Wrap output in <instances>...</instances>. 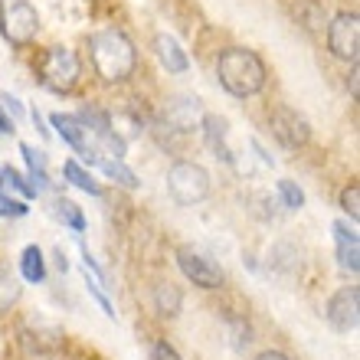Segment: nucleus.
<instances>
[{
	"label": "nucleus",
	"instance_id": "1",
	"mask_svg": "<svg viewBox=\"0 0 360 360\" xmlns=\"http://www.w3.org/2000/svg\"><path fill=\"white\" fill-rule=\"evenodd\" d=\"M89 59H92L95 76L102 82H112V86L128 82L138 69V49L128 39V33L118 27L95 30L89 37Z\"/></svg>",
	"mask_w": 360,
	"mask_h": 360
},
{
	"label": "nucleus",
	"instance_id": "29",
	"mask_svg": "<svg viewBox=\"0 0 360 360\" xmlns=\"http://www.w3.org/2000/svg\"><path fill=\"white\" fill-rule=\"evenodd\" d=\"M0 105H4V112L10 115V122H13V124L23 118V105H20V98H13V95H4V98H0Z\"/></svg>",
	"mask_w": 360,
	"mask_h": 360
},
{
	"label": "nucleus",
	"instance_id": "8",
	"mask_svg": "<svg viewBox=\"0 0 360 360\" xmlns=\"http://www.w3.org/2000/svg\"><path fill=\"white\" fill-rule=\"evenodd\" d=\"M177 269L184 272L187 282H193L197 288H207V292L223 285V269H219L210 256L197 252L193 246H180L177 249Z\"/></svg>",
	"mask_w": 360,
	"mask_h": 360
},
{
	"label": "nucleus",
	"instance_id": "20",
	"mask_svg": "<svg viewBox=\"0 0 360 360\" xmlns=\"http://www.w3.org/2000/svg\"><path fill=\"white\" fill-rule=\"evenodd\" d=\"M95 167H102L105 177L115 180V184H122L124 190H138V187H141V180H138V174H134L124 161H98Z\"/></svg>",
	"mask_w": 360,
	"mask_h": 360
},
{
	"label": "nucleus",
	"instance_id": "3",
	"mask_svg": "<svg viewBox=\"0 0 360 360\" xmlns=\"http://www.w3.org/2000/svg\"><path fill=\"white\" fill-rule=\"evenodd\" d=\"M82 76V63L72 46H53L39 63V82L53 95H69Z\"/></svg>",
	"mask_w": 360,
	"mask_h": 360
},
{
	"label": "nucleus",
	"instance_id": "26",
	"mask_svg": "<svg viewBox=\"0 0 360 360\" xmlns=\"http://www.w3.org/2000/svg\"><path fill=\"white\" fill-rule=\"evenodd\" d=\"M229 334H233V347L243 351L252 341V328L246 324V318H229Z\"/></svg>",
	"mask_w": 360,
	"mask_h": 360
},
{
	"label": "nucleus",
	"instance_id": "18",
	"mask_svg": "<svg viewBox=\"0 0 360 360\" xmlns=\"http://www.w3.org/2000/svg\"><path fill=\"white\" fill-rule=\"evenodd\" d=\"M53 217H56L63 226L72 229V233H86V213H82V207H79L76 200L56 197L53 200Z\"/></svg>",
	"mask_w": 360,
	"mask_h": 360
},
{
	"label": "nucleus",
	"instance_id": "23",
	"mask_svg": "<svg viewBox=\"0 0 360 360\" xmlns=\"http://www.w3.org/2000/svg\"><path fill=\"white\" fill-rule=\"evenodd\" d=\"M0 171H4V184H10V187L17 190V193H20V200H33V197H39V193H37V187L30 184V177H27V174H20L17 167H0Z\"/></svg>",
	"mask_w": 360,
	"mask_h": 360
},
{
	"label": "nucleus",
	"instance_id": "14",
	"mask_svg": "<svg viewBox=\"0 0 360 360\" xmlns=\"http://www.w3.org/2000/svg\"><path fill=\"white\" fill-rule=\"evenodd\" d=\"M184 308V292L174 282H158L154 285V311L161 318H177Z\"/></svg>",
	"mask_w": 360,
	"mask_h": 360
},
{
	"label": "nucleus",
	"instance_id": "28",
	"mask_svg": "<svg viewBox=\"0 0 360 360\" xmlns=\"http://www.w3.org/2000/svg\"><path fill=\"white\" fill-rule=\"evenodd\" d=\"M148 360H180V354L167 341H154L151 351H148Z\"/></svg>",
	"mask_w": 360,
	"mask_h": 360
},
{
	"label": "nucleus",
	"instance_id": "30",
	"mask_svg": "<svg viewBox=\"0 0 360 360\" xmlns=\"http://www.w3.org/2000/svg\"><path fill=\"white\" fill-rule=\"evenodd\" d=\"M17 131V124L10 122V115L4 112V105H0V134H13Z\"/></svg>",
	"mask_w": 360,
	"mask_h": 360
},
{
	"label": "nucleus",
	"instance_id": "13",
	"mask_svg": "<svg viewBox=\"0 0 360 360\" xmlns=\"http://www.w3.org/2000/svg\"><path fill=\"white\" fill-rule=\"evenodd\" d=\"M154 53H158V59H161V66L171 72V76H184L190 69V56L184 53V46H180L174 37H167V33H161V37H154Z\"/></svg>",
	"mask_w": 360,
	"mask_h": 360
},
{
	"label": "nucleus",
	"instance_id": "12",
	"mask_svg": "<svg viewBox=\"0 0 360 360\" xmlns=\"http://www.w3.org/2000/svg\"><path fill=\"white\" fill-rule=\"evenodd\" d=\"M200 131H203V141L210 144V151L217 154V158H223L226 164H236V158H233V151H229L226 144V118H219V115H203V122H200Z\"/></svg>",
	"mask_w": 360,
	"mask_h": 360
},
{
	"label": "nucleus",
	"instance_id": "15",
	"mask_svg": "<svg viewBox=\"0 0 360 360\" xmlns=\"http://www.w3.org/2000/svg\"><path fill=\"white\" fill-rule=\"evenodd\" d=\"M20 154H23V161H27V177L30 184L37 187V193H43V190H49V174H46V154L37 151L33 144H20Z\"/></svg>",
	"mask_w": 360,
	"mask_h": 360
},
{
	"label": "nucleus",
	"instance_id": "7",
	"mask_svg": "<svg viewBox=\"0 0 360 360\" xmlns=\"http://www.w3.org/2000/svg\"><path fill=\"white\" fill-rule=\"evenodd\" d=\"M328 49H331L338 59L344 63H357L360 53V17L357 13H338V17L328 23Z\"/></svg>",
	"mask_w": 360,
	"mask_h": 360
},
{
	"label": "nucleus",
	"instance_id": "10",
	"mask_svg": "<svg viewBox=\"0 0 360 360\" xmlns=\"http://www.w3.org/2000/svg\"><path fill=\"white\" fill-rule=\"evenodd\" d=\"M200 122H203V108H200V98H171L167 108H164V128L177 134L187 131H200Z\"/></svg>",
	"mask_w": 360,
	"mask_h": 360
},
{
	"label": "nucleus",
	"instance_id": "31",
	"mask_svg": "<svg viewBox=\"0 0 360 360\" xmlns=\"http://www.w3.org/2000/svg\"><path fill=\"white\" fill-rule=\"evenodd\" d=\"M252 360H292L288 354H282V351H262L259 357H252Z\"/></svg>",
	"mask_w": 360,
	"mask_h": 360
},
{
	"label": "nucleus",
	"instance_id": "6",
	"mask_svg": "<svg viewBox=\"0 0 360 360\" xmlns=\"http://www.w3.org/2000/svg\"><path fill=\"white\" fill-rule=\"evenodd\" d=\"M269 128H272L275 141L288 148V151H298L304 144L311 141V124L304 118L302 112H295L288 105H275L272 112H269Z\"/></svg>",
	"mask_w": 360,
	"mask_h": 360
},
{
	"label": "nucleus",
	"instance_id": "24",
	"mask_svg": "<svg viewBox=\"0 0 360 360\" xmlns=\"http://www.w3.org/2000/svg\"><path fill=\"white\" fill-rule=\"evenodd\" d=\"M27 213H30L27 200L7 197V193L0 190V217H4V219H20V217H27Z\"/></svg>",
	"mask_w": 360,
	"mask_h": 360
},
{
	"label": "nucleus",
	"instance_id": "21",
	"mask_svg": "<svg viewBox=\"0 0 360 360\" xmlns=\"http://www.w3.org/2000/svg\"><path fill=\"white\" fill-rule=\"evenodd\" d=\"M269 266L285 275L295 272V269H298V252H295L288 243H278V246H272V252H269Z\"/></svg>",
	"mask_w": 360,
	"mask_h": 360
},
{
	"label": "nucleus",
	"instance_id": "4",
	"mask_svg": "<svg viewBox=\"0 0 360 360\" xmlns=\"http://www.w3.org/2000/svg\"><path fill=\"white\" fill-rule=\"evenodd\" d=\"M167 190L177 207H197L210 197V171L197 161H177L167 171Z\"/></svg>",
	"mask_w": 360,
	"mask_h": 360
},
{
	"label": "nucleus",
	"instance_id": "5",
	"mask_svg": "<svg viewBox=\"0 0 360 360\" xmlns=\"http://www.w3.org/2000/svg\"><path fill=\"white\" fill-rule=\"evenodd\" d=\"M39 33V13L30 0H0V37L10 46H30Z\"/></svg>",
	"mask_w": 360,
	"mask_h": 360
},
{
	"label": "nucleus",
	"instance_id": "19",
	"mask_svg": "<svg viewBox=\"0 0 360 360\" xmlns=\"http://www.w3.org/2000/svg\"><path fill=\"white\" fill-rule=\"evenodd\" d=\"M20 295H23V285H20V275L10 272L4 262H0V314L10 311L13 304L20 302Z\"/></svg>",
	"mask_w": 360,
	"mask_h": 360
},
{
	"label": "nucleus",
	"instance_id": "16",
	"mask_svg": "<svg viewBox=\"0 0 360 360\" xmlns=\"http://www.w3.org/2000/svg\"><path fill=\"white\" fill-rule=\"evenodd\" d=\"M20 278L30 285H43L46 282V259L39 246H27L20 256Z\"/></svg>",
	"mask_w": 360,
	"mask_h": 360
},
{
	"label": "nucleus",
	"instance_id": "27",
	"mask_svg": "<svg viewBox=\"0 0 360 360\" xmlns=\"http://www.w3.org/2000/svg\"><path fill=\"white\" fill-rule=\"evenodd\" d=\"M86 285H89V295H92L95 302L102 304V311L108 314V318H115V304L108 302V295H105V288H102V282H98V278H95V275H89L86 272Z\"/></svg>",
	"mask_w": 360,
	"mask_h": 360
},
{
	"label": "nucleus",
	"instance_id": "2",
	"mask_svg": "<svg viewBox=\"0 0 360 360\" xmlns=\"http://www.w3.org/2000/svg\"><path fill=\"white\" fill-rule=\"evenodd\" d=\"M217 79L233 98H252L266 89L269 69L259 53L246 46H229L217 56Z\"/></svg>",
	"mask_w": 360,
	"mask_h": 360
},
{
	"label": "nucleus",
	"instance_id": "9",
	"mask_svg": "<svg viewBox=\"0 0 360 360\" xmlns=\"http://www.w3.org/2000/svg\"><path fill=\"white\" fill-rule=\"evenodd\" d=\"M360 292L357 285H344L338 292L328 298V308H324V318L331 324L338 334H351L357 331V321H360Z\"/></svg>",
	"mask_w": 360,
	"mask_h": 360
},
{
	"label": "nucleus",
	"instance_id": "11",
	"mask_svg": "<svg viewBox=\"0 0 360 360\" xmlns=\"http://www.w3.org/2000/svg\"><path fill=\"white\" fill-rule=\"evenodd\" d=\"M331 233H334V246H338V266H341L344 272L357 275V269H360V239H357V229L347 226V223H334Z\"/></svg>",
	"mask_w": 360,
	"mask_h": 360
},
{
	"label": "nucleus",
	"instance_id": "25",
	"mask_svg": "<svg viewBox=\"0 0 360 360\" xmlns=\"http://www.w3.org/2000/svg\"><path fill=\"white\" fill-rule=\"evenodd\" d=\"M341 210L351 217V223H357V217H360V187L357 184H347V187L341 190Z\"/></svg>",
	"mask_w": 360,
	"mask_h": 360
},
{
	"label": "nucleus",
	"instance_id": "33",
	"mask_svg": "<svg viewBox=\"0 0 360 360\" xmlns=\"http://www.w3.org/2000/svg\"><path fill=\"white\" fill-rule=\"evenodd\" d=\"M0 190H4V171H0Z\"/></svg>",
	"mask_w": 360,
	"mask_h": 360
},
{
	"label": "nucleus",
	"instance_id": "17",
	"mask_svg": "<svg viewBox=\"0 0 360 360\" xmlns=\"http://www.w3.org/2000/svg\"><path fill=\"white\" fill-rule=\"evenodd\" d=\"M63 177H66L76 190L89 193V197H102V193H105L102 184L92 177V171H89V167H82L79 161H66V164H63Z\"/></svg>",
	"mask_w": 360,
	"mask_h": 360
},
{
	"label": "nucleus",
	"instance_id": "22",
	"mask_svg": "<svg viewBox=\"0 0 360 360\" xmlns=\"http://www.w3.org/2000/svg\"><path fill=\"white\" fill-rule=\"evenodd\" d=\"M275 193H278V203L285 210H302L304 207V190L295 184V180H278L275 184Z\"/></svg>",
	"mask_w": 360,
	"mask_h": 360
},
{
	"label": "nucleus",
	"instance_id": "32",
	"mask_svg": "<svg viewBox=\"0 0 360 360\" xmlns=\"http://www.w3.org/2000/svg\"><path fill=\"white\" fill-rule=\"evenodd\" d=\"M30 118H33V124L39 128V134H43V138H49V128L43 124V115H39V112H30Z\"/></svg>",
	"mask_w": 360,
	"mask_h": 360
}]
</instances>
